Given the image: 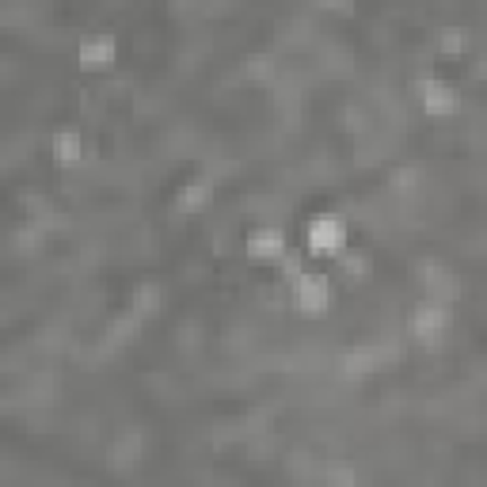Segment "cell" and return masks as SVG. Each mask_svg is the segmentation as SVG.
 Returning <instances> with one entry per match:
<instances>
[{"mask_svg":"<svg viewBox=\"0 0 487 487\" xmlns=\"http://www.w3.org/2000/svg\"><path fill=\"white\" fill-rule=\"evenodd\" d=\"M339 240H343V229L335 225V221H316V225H312V248L331 251V248H339Z\"/></svg>","mask_w":487,"mask_h":487,"instance_id":"obj_1","label":"cell"},{"mask_svg":"<svg viewBox=\"0 0 487 487\" xmlns=\"http://www.w3.org/2000/svg\"><path fill=\"white\" fill-rule=\"evenodd\" d=\"M278 248H282V236L278 232H256L251 236V256H278Z\"/></svg>","mask_w":487,"mask_h":487,"instance_id":"obj_2","label":"cell"}]
</instances>
